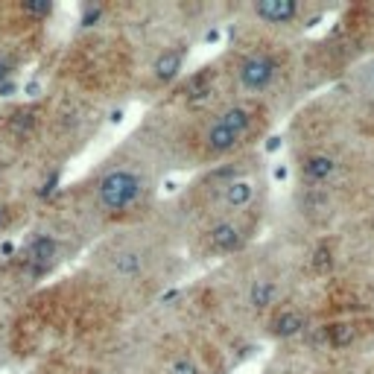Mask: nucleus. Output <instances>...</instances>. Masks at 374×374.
<instances>
[{
	"instance_id": "nucleus-14",
	"label": "nucleus",
	"mask_w": 374,
	"mask_h": 374,
	"mask_svg": "<svg viewBox=\"0 0 374 374\" xmlns=\"http://www.w3.org/2000/svg\"><path fill=\"white\" fill-rule=\"evenodd\" d=\"M144 255L140 251H123V255H117V260H114V269L120 272V275H138L140 269H144Z\"/></svg>"
},
{
	"instance_id": "nucleus-17",
	"label": "nucleus",
	"mask_w": 374,
	"mask_h": 374,
	"mask_svg": "<svg viewBox=\"0 0 374 374\" xmlns=\"http://www.w3.org/2000/svg\"><path fill=\"white\" fill-rule=\"evenodd\" d=\"M27 15H38V18H44V15H50L53 12V3H47V0H41V3H24L21 6Z\"/></svg>"
},
{
	"instance_id": "nucleus-8",
	"label": "nucleus",
	"mask_w": 374,
	"mask_h": 374,
	"mask_svg": "<svg viewBox=\"0 0 374 374\" xmlns=\"http://www.w3.org/2000/svg\"><path fill=\"white\" fill-rule=\"evenodd\" d=\"M152 71H155V79H161V82L175 79L182 71V50H164L155 59V64H152Z\"/></svg>"
},
{
	"instance_id": "nucleus-13",
	"label": "nucleus",
	"mask_w": 374,
	"mask_h": 374,
	"mask_svg": "<svg viewBox=\"0 0 374 374\" xmlns=\"http://www.w3.org/2000/svg\"><path fill=\"white\" fill-rule=\"evenodd\" d=\"M327 339H331L334 348H348L357 339V331H354V325H348V322H336L327 327Z\"/></svg>"
},
{
	"instance_id": "nucleus-10",
	"label": "nucleus",
	"mask_w": 374,
	"mask_h": 374,
	"mask_svg": "<svg viewBox=\"0 0 374 374\" xmlns=\"http://www.w3.org/2000/svg\"><path fill=\"white\" fill-rule=\"evenodd\" d=\"M240 140V135H234L231 129H225L223 123H216L211 126V132H208V149L211 152H228V149H234V144Z\"/></svg>"
},
{
	"instance_id": "nucleus-12",
	"label": "nucleus",
	"mask_w": 374,
	"mask_h": 374,
	"mask_svg": "<svg viewBox=\"0 0 374 374\" xmlns=\"http://www.w3.org/2000/svg\"><path fill=\"white\" fill-rule=\"evenodd\" d=\"M275 284L272 281H255L249 290V304L255 307V310H263V307H269L275 301Z\"/></svg>"
},
{
	"instance_id": "nucleus-20",
	"label": "nucleus",
	"mask_w": 374,
	"mask_h": 374,
	"mask_svg": "<svg viewBox=\"0 0 374 374\" xmlns=\"http://www.w3.org/2000/svg\"><path fill=\"white\" fill-rule=\"evenodd\" d=\"M281 147V138H269V144H266V149L272 152V149H278Z\"/></svg>"
},
{
	"instance_id": "nucleus-1",
	"label": "nucleus",
	"mask_w": 374,
	"mask_h": 374,
	"mask_svg": "<svg viewBox=\"0 0 374 374\" xmlns=\"http://www.w3.org/2000/svg\"><path fill=\"white\" fill-rule=\"evenodd\" d=\"M144 190V184L135 173L129 170H112L108 175L100 179V202L108 208V211H123V208L135 205V199Z\"/></svg>"
},
{
	"instance_id": "nucleus-6",
	"label": "nucleus",
	"mask_w": 374,
	"mask_h": 374,
	"mask_svg": "<svg viewBox=\"0 0 374 374\" xmlns=\"http://www.w3.org/2000/svg\"><path fill=\"white\" fill-rule=\"evenodd\" d=\"M301 173L307 182H327L336 173V161L331 155H310V158H304Z\"/></svg>"
},
{
	"instance_id": "nucleus-7",
	"label": "nucleus",
	"mask_w": 374,
	"mask_h": 374,
	"mask_svg": "<svg viewBox=\"0 0 374 374\" xmlns=\"http://www.w3.org/2000/svg\"><path fill=\"white\" fill-rule=\"evenodd\" d=\"M251 199H255V184L246 182V179H234L225 184L223 190V202L228 208H246Z\"/></svg>"
},
{
	"instance_id": "nucleus-21",
	"label": "nucleus",
	"mask_w": 374,
	"mask_h": 374,
	"mask_svg": "<svg viewBox=\"0 0 374 374\" xmlns=\"http://www.w3.org/2000/svg\"><path fill=\"white\" fill-rule=\"evenodd\" d=\"M366 79H369V82L374 85V62H371V64H369V68H366Z\"/></svg>"
},
{
	"instance_id": "nucleus-18",
	"label": "nucleus",
	"mask_w": 374,
	"mask_h": 374,
	"mask_svg": "<svg viewBox=\"0 0 374 374\" xmlns=\"http://www.w3.org/2000/svg\"><path fill=\"white\" fill-rule=\"evenodd\" d=\"M100 12H103L100 6H85V15H82V27H91V24H97V21H100Z\"/></svg>"
},
{
	"instance_id": "nucleus-9",
	"label": "nucleus",
	"mask_w": 374,
	"mask_h": 374,
	"mask_svg": "<svg viewBox=\"0 0 374 374\" xmlns=\"http://www.w3.org/2000/svg\"><path fill=\"white\" fill-rule=\"evenodd\" d=\"M304 331V316L295 313V310H287L281 316H275L272 322V334L278 339H290V336H299Z\"/></svg>"
},
{
	"instance_id": "nucleus-4",
	"label": "nucleus",
	"mask_w": 374,
	"mask_h": 374,
	"mask_svg": "<svg viewBox=\"0 0 374 374\" xmlns=\"http://www.w3.org/2000/svg\"><path fill=\"white\" fill-rule=\"evenodd\" d=\"M56 240L53 237H47V234H41V237H36L32 243L27 246V251H24V260L29 263L32 269H47V263L56 258Z\"/></svg>"
},
{
	"instance_id": "nucleus-3",
	"label": "nucleus",
	"mask_w": 374,
	"mask_h": 374,
	"mask_svg": "<svg viewBox=\"0 0 374 374\" xmlns=\"http://www.w3.org/2000/svg\"><path fill=\"white\" fill-rule=\"evenodd\" d=\"M255 12L258 18L269 21V24H287V21L299 15V3L295 0H260L255 6Z\"/></svg>"
},
{
	"instance_id": "nucleus-2",
	"label": "nucleus",
	"mask_w": 374,
	"mask_h": 374,
	"mask_svg": "<svg viewBox=\"0 0 374 374\" xmlns=\"http://www.w3.org/2000/svg\"><path fill=\"white\" fill-rule=\"evenodd\" d=\"M272 79H275V62L269 56H249L240 64V82L249 91H263Z\"/></svg>"
},
{
	"instance_id": "nucleus-5",
	"label": "nucleus",
	"mask_w": 374,
	"mask_h": 374,
	"mask_svg": "<svg viewBox=\"0 0 374 374\" xmlns=\"http://www.w3.org/2000/svg\"><path fill=\"white\" fill-rule=\"evenodd\" d=\"M208 243H211L214 251H234L240 243H243V231H240L234 223H219L211 228Z\"/></svg>"
},
{
	"instance_id": "nucleus-16",
	"label": "nucleus",
	"mask_w": 374,
	"mask_h": 374,
	"mask_svg": "<svg viewBox=\"0 0 374 374\" xmlns=\"http://www.w3.org/2000/svg\"><path fill=\"white\" fill-rule=\"evenodd\" d=\"M170 374H199V366L190 360V357H179L173 362V369H170Z\"/></svg>"
},
{
	"instance_id": "nucleus-15",
	"label": "nucleus",
	"mask_w": 374,
	"mask_h": 374,
	"mask_svg": "<svg viewBox=\"0 0 374 374\" xmlns=\"http://www.w3.org/2000/svg\"><path fill=\"white\" fill-rule=\"evenodd\" d=\"M331 249H327V246H319L316 249V255H313V266L319 269V272H327V269H331Z\"/></svg>"
},
{
	"instance_id": "nucleus-19",
	"label": "nucleus",
	"mask_w": 374,
	"mask_h": 374,
	"mask_svg": "<svg viewBox=\"0 0 374 374\" xmlns=\"http://www.w3.org/2000/svg\"><path fill=\"white\" fill-rule=\"evenodd\" d=\"M9 76H12V64H9V62H0V85H6Z\"/></svg>"
},
{
	"instance_id": "nucleus-11",
	"label": "nucleus",
	"mask_w": 374,
	"mask_h": 374,
	"mask_svg": "<svg viewBox=\"0 0 374 374\" xmlns=\"http://www.w3.org/2000/svg\"><path fill=\"white\" fill-rule=\"evenodd\" d=\"M219 123H223L225 129H231L234 135L243 138V132L251 126V114H249V108L234 105V108H228V112H225L223 117H219Z\"/></svg>"
},
{
	"instance_id": "nucleus-22",
	"label": "nucleus",
	"mask_w": 374,
	"mask_h": 374,
	"mask_svg": "<svg viewBox=\"0 0 374 374\" xmlns=\"http://www.w3.org/2000/svg\"><path fill=\"white\" fill-rule=\"evenodd\" d=\"M3 225H6V211L0 208V228H3Z\"/></svg>"
}]
</instances>
